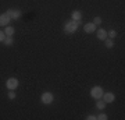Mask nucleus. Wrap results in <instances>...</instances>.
I'll list each match as a JSON object with an SVG mask.
<instances>
[{
  "label": "nucleus",
  "mask_w": 125,
  "mask_h": 120,
  "mask_svg": "<svg viewBox=\"0 0 125 120\" xmlns=\"http://www.w3.org/2000/svg\"><path fill=\"white\" fill-rule=\"evenodd\" d=\"M94 32H96V38H97L99 40H104L107 38V31L103 29V28H99V29H96Z\"/></svg>",
  "instance_id": "1a4fd4ad"
},
{
  "label": "nucleus",
  "mask_w": 125,
  "mask_h": 120,
  "mask_svg": "<svg viewBox=\"0 0 125 120\" xmlns=\"http://www.w3.org/2000/svg\"><path fill=\"white\" fill-rule=\"evenodd\" d=\"M10 22H11V18L7 15V13L0 14V27H7L10 25Z\"/></svg>",
  "instance_id": "423d86ee"
},
{
  "label": "nucleus",
  "mask_w": 125,
  "mask_h": 120,
  "mask_svg": "<svg viewBox=\"0 0 125 120\" xmlns=\"http://www.w3.org/2000/svg\"><path fill=\"white\" fill-rule=\"evenodd\" d=\"M115 36H117V31H114V29L107 32V38H110V39H114Z\"/></svg>",
  "instance_id": "dca6fc26"
},
{
  "label": "nucleus",
  "mask_w": 125,
  "mask_h": 120,
  "mask_svg": "<svg viewBox=\"0 0 125 120\" xmlns=\"http://www.w3.org/2000/svg\"><path fill=\"white\" fill-rule=\"evenodd\" d=\"M102 99L106 103H113L114 101H115V95H114L113 92H104L103 96H102Z\"/></svg>",
  "instance_id": "0eeeda50"
},
{
  "label": "nucleus",
  "mask_w": 125,
  "mask_h": 120,
  "mask_svg": "<svg viewBox=\"0 0 125 120\" xmlns=\"http://www.w3.org/2000/svg\"><path fill=\"white\" fill-rule=\"evenodd\" d=\"M97 29V27L94 25L93 22H86L85 25H83V31L86 32V34H92V32H94Z\"/></svg>",
  "instance_id": "6e6552de"
},
{
  "label": "nucleus",
  "mask_w": 125,
  "mask_h": 120,
  "mask_svg": "<svg viewBox=\"0 0 125 120\" xmlns=\"http://www.w3.org/2000/svg\"><path fill=\"white\" fill-rule=\"evenodd\" d=\"M96 119H97V120H107L108 116L106 115V113H99V115L96 116Z\"/></svg>",
  "instance_id": "f3484780"
},
{
  "label": "nucleus",
  "mask_w": 125,
  "mask_h": 120,
  "mask_svg": "<svg viewBox=\"0 0 125 120\" xmlns=\"http://www.w3.org/2000/svg\"><path fill=\"white\" fill-rule=\"evenodd\" d=\"M18 85H20V81H18V78H14V77H10V78H7V81H6L7 89H17Z\"/></svg>",
  "instance_id": "20e7f679"
},
{
  "label": "nucleus",
  "mask_w": 125,
  "mask_h": 120,
  "mask_svg": "<svg viewBox=\"0 0 125 120\" xmlns=\"http://www.w3.org/2000/svg\"><path fill=\"white\" fill-rule=\"evenodd\" d=\"M104 46H106L107 49H113V48H114V42H113V39L106 38V39H104Z\"/></svg>",
  "instance_id": "ddd939ff"
},
{
  "label": "nucleus",
  "mask_w": 125,
  "mask_h": 120,
  "mask_svg": "<svg viewBox=\"0 0 125 120\" xmlns=\"http://www.w3.org/2000/svg\"><path fill=\"white\" fill-rule=\"evenodd\" d=\"M14 32H15L14 27H11V25H7V27H4V34H6V36H13Z\"/></svg>",
  "instance_id": "f8f14e48"
},
{
  "label": "nucleus",
  "mask_w": 125,
  "mask_h": 120,
  "mask_svg": "<svg viewBox=\"0 0 125 120\" xmlns=\"http://www.w3.org/2000/svg\"><path fill=\"white\" fill-rule=\"evenodd\" d=\"M13 43H14L13 36H6L4 40H3V45H4V46H11Z\"/></svg>",
  "instance_id": "4468645a"
},
{
  "label": "nucleus",
  "mask_w": 125,
  "mask_h": 120,
  "mask_svg": "<svg viewBox=\"0 0 125 120\" xmlns=\"http://www.w3.org/2000/svg\"><path fill=\"white\" fill-rule=\"evenodd\" d=\"M4 38H6L4 31H0V42H1V43H3V40H4Z\"/></svg>",
  "instance_id": "6ab92c4d"
},
{
  "label": "nucleus",
  "mask_w": 125,
  "mask_h": 120,
  "mask_svg": "<svg viewBox=\"0 0 125 120\" xmlns=\"http://www.w3.org/2000/svg\"><path fill=\"white\" fill-rule=\"evenodd\" d=\"M103 93H104V89L100 85H96V87H93V88L90 89V96L93 99H100L103 96Z\"/></svg>",
  "instance_id": "f03ea898"
},
{
  "label": "nucleus",
  "mask_w": 125,
  "mask_h": 120,
  "mask_svg": "<svg viewBox=\"0 0 125 120\" xmlns=\"http://www.w3.org/2000/svg\"><path fill=\"white\" fill-rule=\"evenodd\" d=\"M106 105H107V103L104 102V101H103L102 98H100V99H96V107H97L99 110H104Z\"/></svg>",
  "instance_id": "9b49d317"
},
{
  "label": "nucleus",
  "mask_w": 125,
  "mask_h": 120,
  "mask_svg": "<svg viewBox=\"0 0 125 120\" xmlns=\"http://www.w3.org/2000/svg\"><path fill=\"white\" fill-rule=\"evenodd\" d=\"M86 119H88V120H97L94 115H88V116H86Z\"/></svg>",
  "instance_id": "aec40b11"
},
{
  "label": "nucleus",
  "mask_w": 125,
  "mask_h": 120,
  "mask_svg": "<svg viewBox=\"0 0 125 120\" xmlns=\"http://www.w3.org/2000/svg\"><path fill=\"white\" fill-rule=\"evenodd\" d=\"M94 24V25H96V27H97V25H100V24H102V18L100 17H94L93 18V21H92Z\"/></svg>",
  "instance_id": "a211bd4d"
},
{
  "label": "nucleus",
  "mask_w": 125,
  "mask_h": 120,
  "mask_svg": "<svg viewBox=\"0 0 125 120\" xmlns=\"http://www.w3.org/2000/svg\"><path fill=\"white\" fill-rule=\"evenodd\" d=\"M7 96H9V99H11V101H13V99H15V96H17V95H15V91H14V89H9Z\"/></svg>",
  "instance_id": "2eb2a0df"
},
{
  "label": "nucleus",
  "mask_w": 125,
  "mask_h": 120,
  "mask_svg": "<svg viewBox=\"0 0 125 120\" xmlns=\"http://www.w3.org/2000/svg\"><path fill=\"white\" fill-rule=\"evenodd\" d=\"M53 101H54V95L52 92H43L40 95V102L43 105H50V103H53Z\"/></svg>",
  "instance_id": "7ed1b4c3"
},
{
  "label": "nucleus",
  "mask_w": 125,
  "mask_h": 120,
  "mask_svg": "<svg viewBox=\"0 0 125 120\" xmlns=\"http://www.w3.org/2000/svg\"><path fill=\"white\" fill-rule=\"evenodd\" d=\"M71 20H74V21H81V20H82V11L74 10L71 13Z\"/></svg>",
  "instance_id": "9d476101"
},
{
  "label": "nucleus",
  "mask_w": 125,
  "mask_h": 120,
  "mask_svg": "<svg viewBox=\"0 0 125 120\" xmlns=\"http://www.w3.org/2000/svg\"><path fill=\"white\" fill-rule=\"evenodd\" d=\"M78 27H79V21H74V20H70L64 24V31L67 34H75L78 31Z\"/></svg>",
  "instance_id": "f257e3e1"
},
{
  "label": "nucleus",
  "mask_w": 125,
  "mask_h": 120,
  "mask_svg": "<svg viewBox=\"0 0 125 120\" xmlns=\"http://www.w3.org/2000/svg\"><path fill=\"white\" fill-rule=\"evenodd\" d=\"M7 13V15H9L11 20H18V18L21 17V10H18V9H10V10H7L6 11Z\"/></svg>",
  "instance_id": "39448f33"
}]
</instances>
